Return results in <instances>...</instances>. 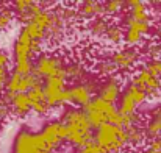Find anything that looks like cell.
<instances>
[{
    "label": "cell",
    "instance_id": "6da1fadb",
    "mask_svg": "<svg viewBox=\"0 0 161 153\" xmlns=\"http://www.w3.org/2000/svg\"><path fill=\"white\" fill-rule=\"evenodd\" d=\"M66 128H67V141L78 147L80 150L94 144V134H92V127L89 123V119L85 112V109L72 108L63 112L61 120Z\"/></svg>",
    "mask_w": 161,
    "mask_h": 153
},
{
    "label": "cell",
    "instance_id": "7a4b0ae2",
    "mask_svg": "<svg viewBox=\"0 0 161 153\" xmlns=\"http://www.w3.org/2000/svg\"><path fill=\"white\" fill-rule=\"evenodd\" d=\"M94 142L102 149L103 153H117L128 144L127 130L113 123H105L96 130Z\"/></svg>",
    "mask_w": 161,
    "mask_h": 153
},
{
    "label": "cell",
    "instance_id": "3957f363",
    "mask_svg": "<svg viewBox=\"0 0 161 153\" xmlns=\"http://www.w3.org/2000/svg\"><path fill=\"white\" fill-rule=\"evenodd\" d=\"M53 150L46 144L42 136L33 134L30 131H20L14 139L13 153H52Z\"/></svg>",
    "mask_w": 161,
    "mask_h": 153
},
{
    "label": "cell",
    "instance_id": "277c9868",
    "mask_svg": "<svg viewBox=\"0 0 161 153\" xmlns=\"http://www.w3.org/2000/svg\"><path fill=\"white\" fill-rule=\"evenodd\" d=\"M39 85H42V78H39L36 74L20 75L17 72H13L6 83V91L13 94H27Z\"/></svg>",
    "mask_w": 161,
    "mask_h": 153
},
{
    "label": "cell",
    "instance_id": "5b68a950",
    "mask_svg": "<svg viewBox=\"0 0 161 153\" xmlns=\"http://www.w3.org/2000/svg\"><path fill=\"white\" fill-rule=\"evenodd\" d=\"M64 91H66V72L44 80V92H46V99L50 108L63 105Z\"/></svg>",
    "mask_w": 161,
    "mask_h": 153
},
{
    "label": "cell",
    "instance_id": "8992f818",
    "mask_svg": "<svg viewBox=\"0 0 161 153\" xmlns=\"http://www.w3.org/2000/svg\"><path fill=\"white\" fill-rule=\"evenodd\" d=\"M64 72V67H63V61L61 58L58 56H49V55H41L38 59H36V64H35V74L39 77V78H50L55 75H59Z\"/></svg>",
    "mask_w": 161,
    "mask_h": 153
},
{
    "label": "cell",
    "instance_id": "52a82bcc",
    "mask_svg": "<svg viewBox=\"0 0 161 153\" xmlns=\"http://www.w3.org/2000/svg\"><path fill=\"white\" fill-rule=\"evenodd\" d=\"M39 134L42 136V139L52 150H55L64 139L67 141V128L63 122H52V123L46 125Z\"/></svg>",
    "mask_w": 161,
    "mask_h": 153
},
{
    "label": "cell",
    "instance_id": "ba28073f",
    "mask_svg": "<svg viewBox=\"0 0 161 153\" xmlns=\"http://www.w3.org/2000/svg\"><path fill=\"white\" fill-rule=\"evenodd\" d=\"M150 31V24H142V22H136L133 19L128 17L127 20V31H125V41L131 46L138 44L141 41V38L144 35H147Z\"/></svg>",
    "mask_w": 161,
    "mask_h": 153
},
{
    "label": "cell",
    "instance_id": "9c48e42d",
    "mask_svg": "<svg viewBox=\"0 0 161 153\" xmlns=\"http://www.w3.org/2000/svg\"><path fill=\"white\" fill-rule=\"evenodd\" d=\"M99 97L103 99L105 102L114 105V103L120 99V83H119L116 78H109L108 81H105V83L100 86Z\"/></svg>",
    "mask_w": 161,
    "mask_h": 153
},
{
    "label": "cell",
    "instance_id": "30bf717a",
    "mask_svg": "<svg viewBox=\"0 0 161 153\" xmlns=\"http://www.w3.org/2000/svg\"><path fill=\"white\" fill-rule=\"evenodd\" d=\"M125 6L130 8V19L136 22H142V24L150 22V14L146 3L138 2V0H130V2H125Z\"/></svg>",
    "mask_w": 161,
    "mask_h": 153
},
{
    "label": "cell",
    "instance_id": "8fae6325",
    "mask_svg": "<svg viewBox=\"0 0 161 153\" xmlns=\"http://www.w3.org/2000/svg\"><path fill=\"white\" fill-rule=\"evenodd\" d=\"M138 58V52L135 49H124V50L117 52L113 55L111 61L117 66V67H122V69H127V67H131L135 64Z\"/></svg>",
    "mask_w": 161,
    "mask_h": 153
},
{
    "label": "cell",
    "instance_id": "7c38bea8",
    "mask_svg": "<svg viewBox=\"0 0 161 153\" xmlns=\"http://www.w3.org/2000/svg\"><path fill=\"white\" fill-rule=\"evenodd\" d=\"M69 91H70L72 103L74 105H78V106L85 108L86 105H89V103L92 102V94L88 91V88L85 85H75Z\"/></svg>",
    "mask_w": 161,
    "mask_h": 153
},
{
    "label": "cell",
    "instance_id": "4fadbf2b",
    "mask_svg": "<svg viewBox=\"0 0 161 153\" xmlns=\"http://www.w3.org/2000/svg\"><path fill=\"white\" fill-rule=\"evenodd\" d=\"M105 13V5L99 2H85L80 8V16L85 19H94L96 16Z\"/></svg>",
    "mask_w": 161,
    "mask_h": 153
},
{
    "label": "cell",
    "instance_id": "5bb4252c",
    "mask_svg": "<svg viewBox=\"0 0 161 153\" xmlns=\"http://www.w3.org/2000/svg\"><path fill=\"white\" fill-rule=\"evenodd\" d=\"M11 106L17 116H25L31 109V102L28 99V94H16Z\"/></svg>",
    "mask_w": 161,
    "mask_h": 153
},
{
    "label": "cell",
    "instance_id": "9a60e30c",
    "mask_svg": "<svg viewBox=\"0 0 161 153\" xmlns=\"http://www.w3.org/2000/svg\"><path fill=\"white\" fill-rule=\"evenodd\" d=\"M30 22H33V24H36L41 30H44L46 33L50 30V27H52V22H53V14L52 13H49V11H41V13H38L35 17H33V20H30Z\"/></svg>",
    "mask_w": 161,
    "mask_h": 153
},
{
    "label": "cell",
    "instance_id": "2e32d148",
    "mask_svg": "<svg viewBox=\"0 0 161 153\" xmlns=\"http://www.w3.org/2000/svg\"><path fill=\"white\" fill-rule=\"evenodd\" d=\"M8 63L9 58L6 55V52L0 50V92H3V89L6 91V83H8Z\"/></svg>",
    "mask_w": 161,
    "mask_h": 153
},
{
    "label": "cell",
    "instance_id": "e0dca14e",
    "mask_svg": "<svg viewBox=\"0 0 161 153\" xmlns=\"http://www.w3.org/2000/svg\"><path fill=\"white\" fill-rule=\"evenodd\" d=\"M125 94H128L131 99H133V102L136 103V106H141L142 103L147 100V94L142 91V89H139L136 85H130V86H127V89H125Z\"/></svg>",
    "mask_w": 161,
    "mask_h": 153
},
{
    "label": "cell",
    "instance_id": "ac0fdd59",
    "mask_svg": "<svg viewBox=\"0 0 161 153\" xmlns=\"http://www.w3.org/2000/svg\"><path fill=\"white\" fill-rule=\"evenodd\" d=\"M127 136H128V144L138 145V144H141V142L144 141V138H146V131L141 130L138 125H135V127L127 128Z\"/></svg>",
    "mask_w": 161,
    "mask_h": 153
},
{
    "label": "cell",
    "instance_id": "d6986e66",
    "mask_svg": "<svg viewBox=\"0 0 161 153\" xmlns=\"http://www.w3.org/2000/svg\"><path fill=\"white\" fill-rule=\"evenodd\" d=\"M24 30L30 35V38L33 39V41H42L46 36H47V33L44 31V30H41L36 24H33V22H28V24H25L24 25Z\"/></svg>",
    "mask_w": 161,
    "mask_h": 153
},
{
    "label": "cell",
    "instance_id": "ffe728a7",
    "mask_svg": "<svg viewBox=\"0 0 161 153\" xmlns=\"http://www.w3.org/2000/svg\"><path fill=\"white\" fill-rule=\"evenodd\" d=\"M64 72H66V80H80L83 77V66L78 63H72L64 67Z\"/></svg>",
    "mask_w": 161,
    "mask_h": 153
},
{
    "label": "cell",
    "instance_id": "44dd1931",
    "mask_svg": "<svg viewBox=\"0 0 161 153\" xmlns=\"http://www.w3.org/2000/svg\"><path fill=\"white\" fill-rule=\"evenodd\" d=\"M27 94H28V99H30V102H31V106H33V105H38V103L47 102L46 92H44V86H42V85L33 88V89H31L30 92H27Z\"/></svg>",
    "mask_w": 161,
    "mask_h": 153
},
{
    "label": "cell",
    "instance_id": "7402d4cb",
    "mask_svg": "<svg viewBox=\"0 0 161 153\" xmlns=\"http://www.w3.org/2000/svg\"><path fill=\"white\" fill-rule=\"evenodd\" d=\"M108 24L103 20V19H96L91 25H89V30H91V33L94 35V36H100V35H107L108 31Z\"/></svg>",
    "mask_w": 161,
    "mask_h": 153
},
{
    "label": "cell",
    "instance_id": "603a6c76",
    "mask_svg": "<svg viewBox=\"0 0 161 153\" xmlns=\"http://www.w3.org/2000/svg\"><path fill=\"white\" fill-rule=\"evenodd\" d=\"M105 36L108 38V41L113 42V44H119V42L122 41V38H125V35H124V33L120 31V28H117V27H109Z\"/></svg>",
    "mask_w": 161,
    "mask_h": 153
},
{
    "label": "cell",
    "instance_id": "cb8c5ba5",
    "mask_svg": "<svg viewBox=\"0 0 161 153\" xmlns=\"http://www.w3.org/2000/svg\"><path fill=\"white\" fill-rule=\"evenodd\" d=\"M14 19V13L11 9H2L0 11V30H5L11 25Z\"/></svg>",
    "mask_w": 161,
    "mask_h": 153
},
{
    "label": "cell",
    "instance_id": "d4e9b609",
    "mask_svg": "<svg viewBox=\"0 0 161 153\" xmlns=\"http://www.w3.org/2000/svg\"><path fill=\"white\" fill-rule=\"evenodd\" d=\"M146 69L157 78H161V59H152L146 64Z\"/></svg>",
    "mask_w": 161,
    "mask_h": 153
},
{
    "label": "cell",
    "instance_id": "484cf974",
    "mask_svg": "<svg viewBox=\"0 0 161 153\" xmlns=\"http://www.w3.org/2000/svg\"><path fill=\"white\" fill-rule=\"evenodd\" d=\"M105 5V13L108 14H114V13H117L122 6H125V2H116V0H113V2H105L103 3Z\"/></svg>",
    "mask_w": 161,
    "mask_h": 153
},
{
    "label": "cell",
    "instance_id": "4316f807",
    "mask_svg": "<svg viewBox=\"0 0 161 153\" xmlns=\"http://www.w3.org/2000/svg\"><path fill=\"white\" fill-rule=\"evenodd\" d=\"M116 64L113 63V61H102L100 64H99V74H102V75H109V74H113L114 70H116Z\"/></svg>",
    "mask_w": 161,
    "mask_h": 153
},
{
    "label": "cell",
    "instance_id": "83f0119b",
    "mask_svg": "<svg viewBox=\"0 0 161 153\" xmlns=\"http://www.w3.org/2000/svg\"><path fill=\"white\" fill-rule=\"evenodd\" d=\"M78 153H103L102 152V149L94 142V144H91V145H88V147H85V149H81Z\"/></svg>",
    "mask_w": 161,
    "mask_h": 153
},
{
    "label": "cell",
    "instance_id": "f1b7e54d",
    "mask_svg": "<svg viewBox=\"0 0 161 153\" xmlns=\"http://www.w3.org/2000/svg\"><path fill=\"white\" fill-rule=\"evenodd\" d=\"M6 111H8V108H6V105L0 100V117H3V116H6Z\"/></svg>",
    "mask_w": 161,
    "mask_h": 153
},
{
    "label": "cell",
    "instance_id": "f546056e",
    "mask_svg": "<svg viewBox=\"0 0 161 153\" xmlns=\"http://www.w3.org/2000/svg\"><path fill=\"white\" fill-rule=\"evenodd\" d=\"M144 153H161V152H160V150H152V149H147Z\"/></svg>",
    "mask_w": 161,
    "mask_h": 153
},
{
    "label": "cell",
    "instance_id": "4dcf8cb0",
    "mask_svg": "<svg viewBox=\"0 0 161 153\" xmlns=\"http://www.w3.org/2000/svg\"><path fill=\"white\" fill-rule=\"evenodd\" d=\"M160 35H161V20H160Z\"/></svg>",
    "mask_w": 161,
    "mask_h": 153
},
{
    "label": "cell",
    "instance_id": "1f68e13d",
    "mask_svg": "<svg viewBox=\"0 0 161 153\" xmlns=\"http://www.w3.org/2000/svg\"><path fill=\"white\" fill-rule=\"evenodd\" d=\"M160 122H161V119H160Z\"/></svg>",
    "mask_w": 161,
    "mask_h": 153
}]
</instances>
